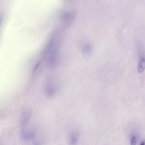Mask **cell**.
<instances>
[{
	"label": "cell",
	"instance_id": "277c9868",
	"mask_svg": "<svg viewBox=\"0 0 145 145\" xmlns=\"http://www.w3.org/2000/svg\"><path fill=\"white\" fill-rule=\"evenodd\" d=\"M140 145H145V143L144 142H143V143H141Z\"/></svg>",
	"mask_w": 145,
	"mask_h": 145
},
{
	"label": "cell",
	"instance_id": "3957f363",
	"mask_svg": "<svg viewBox=\"0 0 145 145\" xmlns=\"http://www.w3.org/2000/svg\"><path fill=\"white\" fill-rule=\"evenodd\" d=\"M136 139L135 137H133L131 139V145H136Z\"/></svg>",
	"mask_w": 145,
	"mask_h": 145
},
{
	"label": "cell",
	"instance_id": "7a4b0ae2",
	"mask_svg": "<svg viewBox=\"0 0 145 145\" xmlns=\"http://www.w3.org/2000/svg\"><path fill=\"white\" fill-rule=\"evenodd\" d=\"M145 69V59H142L139 64L138 71L139 73L142 72Z\"/></svg>",
	"mask_w": 145,
	"mask_h": 145
},
{
	"label": "cell",
	"instance_id": "6da1fadb",
	"mask_svg": "<svg viewBox=\"0 0 145 145\" xmlns=\"http://www.w3.org/2000/svg\"><path fill=\"white\" fill-rule=\"evenodd\" d=\"M80 133L79 130L74 129L72 130L68 135V145H78L79 140Z\"/></svg>",
	"mask_w": 145,
	"mask_h": 145
}]
</instances>
